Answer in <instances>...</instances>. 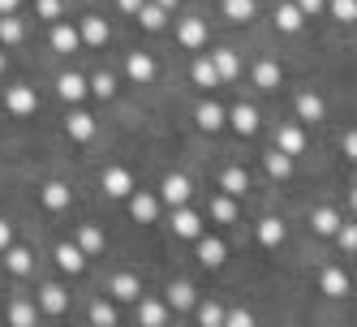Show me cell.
I'll use <instances>...</instances> for the list:
<instances>
[{"label":"cell","mask_w":357,"mask_h":327,"mask_svg":"<svg viewBox=\"0 0 357 327\" xmlns=\"http://www.w3.org/2000/svg\"><path fill=\"white\" fill-rule=\"evenodd\" d=\"M99 185H104L108 198H130V194L138 190V185H134V172H130V168H121V164H112V168L99 172Z\"/></svg>","instance_id":"1"},{"label":"cell","mask_w":357,"mask_h":327,"mask_svg":"<svg viewBox=\"0 0 357 327\" xmlns=\"http://www.w3.org/2000/svg\"><path fill=\"white\" fill-rule=\"evenodd\" d=\"M190 194H194V185H190L185 172H168V177L160 181V203H168V207L190 203Z\"/></svg>","instance_id":"2"},{"label":"cell","mask_w":357,"mask_h":327,"mask_svg":"<svg viewBox=\"0 0 357 327\" xmlns=\"http://www.w3.org/2000/svg\"><path fill=\"white\" fill-rule=\"evenodd\" d=\"M52 259H56V267L69 271V275H82V271H86V254H82L78 241H61V245L52 250Z\"/></svg>","instance_id":"3"},{"label":"cell","mask_w":357,"mask_h":327,"mask_svg":"<svg viewBox=\"0 0 357 327\" xmlns=\"http://www.w3.org/2000/svg\"><path fill=\"white\" fill-rule=\"evenodd\" d=\"M125 203H130V215H134L138 224H155V215H160V198H155V194L134 190L130 198H125Z\"/></svg>","instance_id":"4"},{"label":"cell","mask_w":357,"mask_h":327,"mask_svg":"<svg viewBox=\"0 0 357 327\" xmlns=\"http://www.w3.org/2000/svg\"><path fill=\"white\" fill-rule=\"evenodd\" d=\"M224 125H233V130L241 134V138H250V134H259V108H250V104H237L233 112H224Z\"/></svg>","instance_id":"5"},{"label":"cell","mask_w":357,"mask_h":327,"mask_svg":"<svg viewBox=\"0 0 357 327\" xmlns=\"http://www.w3.org/2000/svg\"><path fill=\"white\" fill-rule=\"evenodd\" d=\"M125 73H130L138 86L155 82V56H151V52H130V56H125Z\"/></svg>","instance_id":"6"},{"label":"cell","mask_w":357,"mask_h":327,"mask_svg":"<svg viewBox=\"0 0 357 327\" xmlns=\"http://www.w3.org/2000/svg\"><path fill=\"white\" fill-rule=\"evenodd\" d=\"M172 233H176V237H185V241H194V237L202 233V215L190 211L185 203H181V207H172Z\"/></svg>","instance_id":"7"},{"label":"cell","mask_w":357,"mask_h":327,"mask_svg":"<svg viewBox=\"0 0 357 327\" xmlns=\"http://www.w3.org/2000/svg\"><path fill=\"white\" fill-rule=\"evenodd\" d=\"M176 39H181V47H190V52L207 47V22H202V17H185L181 26H176Z\"/></svg>","instance_id":"8"},{"label":"cell","mask_w":357,"mask_h":327,"mask_svg":"<svg viewBox=\"0 0 357 327\" xmlns=\"http://www.w3.org/2000/svg\"><path fill=\"white\" fill-rule=\"evenodd\" d=\"M5 108H9L13 116H31V112L39 108L35 86H9V95H5Z\"/></svg>","instance_id":"9"},{"label":"cell","mask_w":357,"mask_h":327,"mask_svg":"<svg viewBox=\"0 0 357 327\" xmlns=\"http://www.w3.org/2000/svg\"><path fill=\"white\" fill-rule=\"evenodd\" d=\"M275 151H284V155H301V151H305V130H301V125H280V130H275Z\"/></svg>","instance_id":"10"},{"label":"cell","mask_w":357,"mask_h":327,"mask_svg":"<svg viewBox=\"0 0 357 327\" xmlns=\"http://www.w3.org/2000/svg\"><path fill=\"white\" fill-rule=\"evenodd\" d=\"M78 39H82L86 47H104V43H108V22L99 17V13H86L82 26H78Z\"/></svg>","instance_id":"11"},{"label":"cell","mask_w":357,"mask_h":327,"mask_svg":"<svg viewBox=\"0 0 357 327\" xmlns=\"http://www.w3.org/2000/svg\"><path fill=\"white\" fill-rule=\"evenodd\" d=\"M56 95L65 99V104H82V99H86V78H82V73H61V78H56Z\"/></svg>","instance_id":"12"},{"label":"cell","mask_w":357,"mask_h":327,"mask_svg":"<svg viewBox=\"0 0 357 327\" xmlns=\"http://www.w3.org/2000/svg\"><path fill=\"white\" fill-rule=\"evenodd\" d=\"M65 134H69L73 142H91V138H95V116L82 112V108H73L69 121H65Z\"/></svg>","instance_id":"13"},{"label":"cell","mask_w":357,"mask_h":327,"mask_svg":"<svg viewBox=\"0 0 357 327\" xmlns=\"http://www.w3.org/2000/svg\"><path fill=\"white\" fill-rule=\"evenodd\" d=\"M39 198H43V207H47V211H65V207L73 203V190H69L65 181H43Z\"/></svg>","instance_id":"14"},{"label":"cell","mask_w":357,"mask_h":327,"mask_svg":"<svg viewBox=\"0 0 357 327\" xmlns=\"http://www.w3.org/2000/svg\"><path fill=\"white\" fill-rule=\"evenodd\" d=\"M108 293H112V301H138L142 284H138V275H134V271H116V275H112V284H108Z\"/></svg>","instance_id":"15"},{"label":"cell","mask_w":357,"mask_h":327,"mask_svg":"<svg viewBox=\"0 0 357 327\" xmlns=\"http://www.w3.org/2000/svg\"><path fill=\"white\" fill-rule=\"evenodd\" d=\"M194 121H198V130L215 134V130H224V108L215 104V99H202V104L194 108Z\"/></svg>","instance_id":"16"},{"label":"cell","mask_w":357,"mask_h":327,"mask_svg":"<svg viewBox=\"0 0 357 327\" xmlns=\"http://www.w3.org/2000/svg\"><path fill=\"white\" fill-rule=\"evenodd\" d=\"M82 39H78V26H69V22H52V52H78Z\"/></svg>","instance_id":"17"},{"label":"cell","mask_w":357,"mask_h":327,"mask_svg":"<svg viewBox=\"0 0 357 327\" xmlns=\"http://www.w3.org/2000/svg\"><path fill=\"white\" fill-rule=\"evenodd\" d=\"M0 254H5V267H9L13 275H31V271H35V254H31L26 245H5Z\"/></svg>","instance_id":"18"},{"label":"cell","mask_w":357,"mask_h":327,"mask_svg":"<svg viewBox=\"0 0 357 327\" xmlns=\"http://www.w3.org/2000/svg\"><path fill=\"white\" fill-rule=\"evenodd\" d=\"M220 190H224L228 198H241V194L250 190V172H245V168H237V164H228V168L220 172Z\"/></svg>","instance_id":"19"},{"label":"cell","mask_w":357,"mask_h":327,"mask_svg":"<svg viewBox=\"0 0 357 327\" xmlns=\"http://www.w3.org/2000/svg\"><path fill=\"white\" fill-rule=\"evenodd\" d=\"M293 108H297V121H323V112H327V104H323V99L314 95V91H301L297 99H293Z\"/></svg>","instance_id":"20"},{"label":"cell","mask_w":357,"mask_h":327,"mask_svg":"<svg viewBox=\"0 0 357 327\" xmlns=\"http://www.w3.org/2000/svg\"><path fill=\"white\" fill-rule=\"evenodd\" d=\"M39 310H43V314H65V310H69V293H65L61 284H43V289H39Z\"/></svg>","instance_id":"21"},{"label":"cell","mask_w":357,"mask_h":327,"mask_svg":"<svg viewBox=\"0 0 357 327\" xmlns=\"http://www.w3.org/2000/svg\"><path fill=\"white\" fill-rule=\"evenodd\" d=\"M263 168H267V177L271 181H289L293 177V155H284V151H267V155H263Z\"/></svg>","instance_id":"22"},{"label":"cell","mask_w":357,"mask_h":327,"mask_svg":"<svg viewBox=\"0 0 357 327\" xmlns=\"http://www.w3.org/2000/svg\"><path fill=\"white\" fill-rule=\"evenodd\" d=\"M211 65H215V73H220V82H233L237 73H241V61H237L233 47H215V52H211Z\"/></svg>","instance_id":"23"},{"label":"cell","mask_w":357,"mask_h":327,"mask_svg":"<svg viewBox=\"0 0 357 327\" xmlns=\"http://www.w3.org/2000/svg\"><path fill=\"white\" fill-rule=\"evenodd\" d=\"M275 26L284 31V35H297L305 26V13L293 5V0H284V5H275Z\"/></svg>","instance_id":"24"},{"label":"cell","mask_w":357,"mask_h":327,"mask_svg":"<svg viewBox=\"0 0 357 327\" xmlns=\"http://www.w3.org/2000/svg\"><path fill=\"white\" fill-rule=\"evenodd\" d=\"M194 241H198V259H202V267H220V263H224V254H228V250H224V241H220V237L198 233Z\"/></svg>","instance_id":"25"},{"label":"cell","mask_w":357,"mask_h":327,"mask_svg":"<svg viewBox=\"0 0 357 327\" xmlns=\"http://www.w3.org/2000/svg\"><path fill=\"white\" fill-rule=\"evenodd\" d=\"M254 237H259V245L275 250L280 241H284V220H280V215H267V220H259V229H254Z\"/></svg>","instance_id":"26"},{"label":"cell","mask_w":357,"mask_h":327,"mask_svg":"<svg viewBox=\"0 0 357 327\" xmlns=\"http://www.w3.org/2000/svg\"><path fill=\"white\" fill-rule=\"evenodd\" d=\"M194 301H198V289L190 280H172V289H168V310H194Z\"/></svg>","instance_id":"27"},{"label":"cell","mask_w":357,"mask_h":327,"mask_svg":"<svg viewBox=\"0 0 357 327\" xmlns=\"http://www.w3.org/2000/svg\"><path fill=\"white\" fill-rule=\"evenodd\" d=\"M134 17H138V26H142V31H164V22H168V9H160L155 0H142Z\"/></svg>","instance_id":"28"},{"label":"cell","mask_w":357,"mask_h":327,"mask_svg":"<svg viewBox=\"0 0 357 327\" xmlns=\"http://www.w3.org/2000/svg\"><path fill=\"white\" fill-rule=\"evenodd\" d=\"M26 39V26H22L17 13H0V47H17Z\"/></svg>","instance_id":"29"},{"label":"cell","mask_w":357,"mask_h":327,"mask_svg":"<svg viewBox=\"0 0 357 327\" xmlns=\"http://www.w3.org/2000/svg\"><path fill=\"white\" fill-rule=\"evenodd\" d=\"M190 78H194L202 91H215V86H220V73H215L211 56H194V65H190Z\"/></svg>","instance_id":"30"},{"label":"cell","mask_w":357,"mask_h":327,"mask_svg":"<svg viewBox=\"0 0 357 327\" xmlns=\"http://www.w3.org/2000/svg\"><path fill=\"white\" fill-rule=\"evenodd\" d=\"M336 224H340V211L336 207H314L310 211V229L319 237H331V233H336Z\"/></svg>","instance_id":"31"},{"label":"cell","mask_w":357,"mask_h":327,"mask_svg":"<svg viewBox=\"0 0 357 327\" xmlns=\"http://www.w3.org/2000/svg\"><path fill=\"white\" fill-rule=\"evenodd\" d=\"M319 284H323V293H327V297H344V293H349V275H344L340 267H323Z\"/></svg>","instance_id":"32"},{"label":"cell","mask_w":357,"mask_h":327,"mask_svg":"<svg viewBox=\"0 0 357 327\" xmlns=\"http://www.w3.org/2000/svg\"><path fill=\"white\" fill-rule=\"evenodd\" d=\"M138 323L142 327H164L168 323V306L164 301H138Z\"/></svg>","instance_id":"33"},{"label":"cell","mask_w":357,"mask_h":327,"mask_svg":"<svg viewBox=\"0 0 357 327\" xmlns=\"http://www.w3.org/2000/svg\"><path fill=\"white\" fill-rule=\"evenodd\" d=\"M254 86H259V91H275L280 86V65L275 61H259V65H254Z\"/></svg>","instance_id":"34"},{"label":"cell","mask_w":357,"mask_h":327,"mask_svg":"<svg viewBox=\"0 0 357 327\" xmlns=\"http://www.w3.org/2000/svg\"><path fill=\"white\" fill-rule=\"evenodd\" d=\"M86 95H95V99H112L116 95V78L108 69H99L95 78H86Z\"/></svg>","instance_id":"35"},{"label":"cell","mask_w":357,"mask_h":327,"mask_svg":"<svg viewBox=\"0 0 357 327\" xmlns=\"http://www.w3.org/2000/svg\"><path fill=\"white\" fill-rule=\"evenodd\" d=\"M220 9H224L228 22H250L254 13H259V5H254V0H220Z\"/></svg>","instance_id":"36"},{"label":"cell","mask_w":357,"mask_h":327,"mask_svg":"<svg viewBox=\"0 0 357 327\" xmlns=\"http://www.w3.org/2000/svg\"><path fill=\"white\" fill-rule=\"evenodd\" d=\"M194 314L202 327H224V306L220 301H194Z\"/></svg>","instance_id":"37"},{"label":"cell","mask_w":357,"mask_h":327,"mask_svg":"<svg viewBox=\"0 0 357 327\" xmlns=\"http://www.w3.org/2000/svg\"><path fill=\"white\" fill-rule=\"evenodd\" d=\"M78 245H82V254H86V259H95L99 250H104V233H99L95 224H82V229H78Z\"/></svg>","instance_id":"38"},{"label":"cell","mask_w":357,"mask_h":327,"mask_svg":"<svg viewBox=\"0 0 357 327\" xmlns=\"http://www.w3.org/2000/svg\"><path fill=\"white\" fill-rule=\"evenodd\" d=\"M121 314H116V301H104V297H95L91 301V323H99V327H112Z\"/></svg>","instance_id":"39"},{"label":"cell","mask_w":357,"mask_h":327,"mask_svg":"<svg viewBox=\"0 0 357 327\" xmlns=\"http://www.w3.org/2000/svg\"><path fill=\"white\" fill-rule=\"evenodd\" d=\"M211 220H220V224H233L237 220V203H233V198H228V194H220V198H211Z\"/></svg>","instance_id":"40"},{"label":"cell","mask_w":357,"mask_h":327,"mask_svg":"<svg viewBox=\"0 0 357 327\" xmlns=\"http://www.w3.org/2000/svg\"><path fill=\"white\" fill-rule=\"evenodd\" d=\"M323 9H331V17L344 22V26H353V22H357V0H327Z\"/></svg>","instance_id":"41"},{"label":"cell","mask_w":357,"mask_h":327,"mask_svg":"<svg viewBox=\"0 0 357 327\" xmlns=\"http://www.w3.org/2000/svg\"><path fill=\"white\" fill-rule=\"evenodd\" d=\"M35 17H43V22H61V17H65V0H35Z\"/></svg>","instance_id":"42"},{"label":"cell","mask_w":357,"mask_h":327,"mask_svg":"<svg viewBox=\"0 0 357 327\" xmlns=\"http://www.w3.org/2000/svg\"><path fill=\"white\" fill-rule=\"evenodd\" d=\"M331 237H336V245L344 250V254H353V250H357V229H353V224H336V233H331Z\"/></svg>","instance_id":"43"},{"label":"cell","mask_w":357,"mask_h":327,"mask_svg":"<svg viewBox=\"0 0 357 327\" xmlns=\"http://www.w3.org/2000/svg\"><path fill=\"white\" fill-rule=\"evenodd\" d=\"M9 323L31 327V323H35V306H31V301H13V306H9Z\"/></svg>","instance_id":"44"},{"label":"cell","mask_w":357,"mask_h":327,"mask_svg":"<svg viewBox=\"0 0 357 327\" xmlns=\"http://www.w3.org/2000/svg\"><path fill=\"white\" fill-rule=\"evenodd\" d=\"M224 327H254L250 310H224Z\"/></svg>","instance_id":"45"},{"label":"cell","mask_w":357,"mask_h":327,"mask_svg":"<svg viewBox=\"0 0 357 327\" xmlns=\"http://www.w3.org/2000/svg\"><path fill=\"white\" fill-rule=\"evenodd\" d=\"M293 5H297V9H301L305 17H319V13H323V5H327V0H293Z\"/></svg>","instance_id":"46"},{"label":"cell","mask_w":357,"mask_h":327,"mask_svg":"<svg viewBox=\"0 0 357 327\" xmlns=\"http://www.w3.org/2000/svg\"><path fill=\"white\" fill-rule=\"evenodd\" d=\"M340 151H344V160H357V134H353V130L340 138Z\"/></svg>","instance_id":"47"},{"label":"cell","mask_w":357,"mask_h":327,"mask_svg":"<svg viewBox=\"0 0 357 327\" xmlns=\"http://www.w3.org/2000/svg\"><path fill=\"white\" fill-rule=\"evenodd\" d=\"M5 245H13V224L0 220V250H5Z\"/></svg>","instance_id":"48"},{"label":"cell","mask_w":357,"mask_h":327,"mask_svg":"<svg viewBox=\"0 0 357 327\" xmlns=\"http://www.w3.org/2000/svg\"><path fill=\"white\" fill-rule=\"evenodd\" d=\"M22 9V0H0V13H17Z\"/></svg>","instance_id":"49"},{"label":"cell","mask_w":357,"mask_h":327,"mask_svg":"<svg viewBox=\"0 0 357 327\" xmlns=\"http://www.w3.org/2000/svg\"><path fill=\"white\" fill-rule=\"evenodd\" d=\"M116 5H121L125 13H138V5H142V0H116Z\"/></svg>","instance_id":"50"},{"label":"cell","mask_w":357,"mask_h":327,"mask_svg":"<svg viewBox=\"0 0 357 327\" xmlns=\"http://www.w3.org/2000/svg\"><path fill=\"white\" fill-rule=\"evenodd\" d=\"M155 5H160V9H168V13H172V9H176V5H181V0H155Z\"/></svg>","instance_id":"51"},{"label":"cell","mask_w":357,"mask_h":327,"mask_svg":"<svg viewBox=\"0 0 357 327\" xmlns=\"http://www.w3.org/2000/svg\"><path fill=\"white\" fill-rule=\"evenodd\" d=\"M5 65H9V61H5V47H0V73H5Z\"/></svg>","instance_id":"52"}]
</instances>
